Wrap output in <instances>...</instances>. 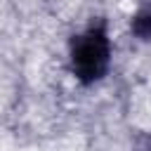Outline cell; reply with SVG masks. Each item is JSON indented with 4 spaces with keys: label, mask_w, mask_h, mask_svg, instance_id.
I'll return each instance as SVG.
<instances>
[{
    "label": "cell",
    "mask_w": 151,
    "mask_h": 151,
    "mask_svg": "<svg viewBox=\"0 0 151 151\" xmlns=\"http://www.w3.org/2000/svg\"><path fill=\"white\" fill-rule=\"evenodd\" d=\"M106 61V42L99 33H90L78 42L76 50V66L85 78H97Z\"/></svg>",
    "instance_id": "obj_1"
}]
</instances>
